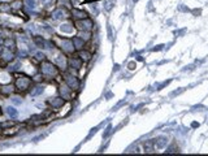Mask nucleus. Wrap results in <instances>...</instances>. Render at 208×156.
<instances>
[{"instance_id":"obj_15","label":"nucleus","mask_w":208,"mask_h":156,"mask_svg":"<svg viewBox=\"0 0 208 156\" xmlns=\"http://www.w3.org/2000/svg\"><path fill=\"white\" fill-rule=\"evenodd\" d=\"M7 113L12 118H16V117H17V115H18V113H17V111H16L13 107H8V108H7Z\"/></svg>"},{"instance_id":"obj_20","label":"nucleus","mask_w":208,"mask_h":156,"mask_svg":"<svg viewBox=\"0 0 208 156\" xmlns=\"http://www.w3.org/2000/svg\"><path fill=\"white\" fill-rule=\"evenodd\" d=\"M80 57L82 59V60H85V61H87V60H90V53L89 52H81L80 53Z\"/></svg>"},{"instance_id":"obj_7","label":"nucleus","mask_w":208,"mask_h":156,"mask_svg":"<svg viewBox=\"0 0 208 156\" xmlns=\"http://www.w3.org/2000/svg\"><path fill=\"white\" fill-rule=\"evenodd\" d=\"M78 26H80V29H83L85 31H89L91 29L92 24L90 21H80L78 22Z\"/></svg>"},{"instance_id":"obj_19","label":"nucleus","mask_w":208,"mask_h":156,"mask_svg":"<svg viewBox=\"0 0 208 156\" xmlns=\"http://www.w3.org/2000/svg\"><path fill=\"white\" fill-rule=\"evenodd\" d=\"M156 143H157V147H159V148H163V147L165 146L167 141H165V138H159V141H156Z\"/></svg>"},{"instance_id":"obj_29","label":"nucleus","mask_w":208,"mask_h":156,"mask_svg":"<svg viewBox=\"0 0 208 156\" xmlns=\"http://www.w3.org/2000/svg\"><path fill=\"white\" fill-rule=\"evenodd\" d=\"M53 0H42V3H44V4H51Z\"/></svg>"},{"instance_id":"obj_8","label":"nucleus","mask_w":208,"mask_h":156,"mask_svg":"<svg viewBox=\"0 0 208 156\" xmlns=\"http://www.w3.org/2000/svg\"><path fill=\"white\" fill-rule=\"evenodd\" d=\"M49 103H51V105L53 108H59V107H61L63 105L64 100H63L61 98H55V99H52V100H49Z\"/></svg>"},{"instance_id":"obj_25","label":"nucleus","mask_w":208,"mask_h":156,"mask_svg":"<svg viewBox=\"0 0 208 156\" xmlns=\"http://www.w3.org/2000/svg\"><path fill=\"white\" fill-rule=\"evenodd\" d=\"M18 66H20V64H18V63H17V64H13L12 66H9V70L14 72V70H17V69H18Z\"/></svg>"},{"instance_id":"obj_10","label":"nucleus","mask_w":208,"mask_h":156,"mask_svg":"<svg viewBox=\"0 0 208 156\" xmlns=\"http://www.w3.org/2000/svg\"><path fill=\"white\" fill-rule=\"evenodd\" d=\"M12 91H13V86L12 85L0 86V92H1V94H11Z\"/></svg>"},{"instance_id":"obj_11","label":"nucleus","mask_w":208,"mask_h":156,"mask_svg":"<svg viewBox=\"0 0 208 156\" xmlns=\"http://www.w3.org/2000/svg\"><path fill=\"white\" fill-rule=\"evenodd\" d=\"M69 64H70V66L74 68V69H80L82 61H81V60H78V59H72L70 61H69Z\"/></svg>"},{"instance_id":"obj_13","label":"nucleus","mask_w":208,"mask_h":156,"mask_svg":"<svg viewBox=\"0 0 208 156\" xmlns=\"http://www.w3.org/2000/svg\"><path fill=\"white\" fill-rule=\"evenodd\" d=\"M56 61H57L59 66H60V68H63V69H64V68L66 66V60H65V56L60 55L57 59H56Z\"/></svg>"},{"instance_id":"obj_3","label":"nucleus","mask_w":208,"mask_h":156,"mask_svg":"<svg viewBox=\"0 0 208 156\" xmlns=\"http://www.w3.org/2000/svg\"><path fill=\"white\" fill-rule=\"evenodd\" d=\"M66 83L70 89H78V81H77L76 77H72V76H68L66 77Z\"/></svg>"},{"instance_id":"obj_24","label":"nucleus","mask_w":208,"mask_h":156,"mask_svg":"<svg viewBox=\"0 0 208 156\" xmlns=\"http://www.w3.org/2000/svg\"><path fill=\"white\" fill-rule=\"evenodd\" d=\"M21 5H22V4H21V1H14V3H13L11 7H12V8H16V9H17V8H20V7H21Z\"/></svg>"},{"instance_id":"obj_4","label":"nucleus","mask_w":208,"mask_h":156,"mask_svg":"<svg viewBox=\"0 0 208 156\" xmlns=\"http://www.w3.org/2000/svg\"><path fill=\"white\" fill-rule=\"evenodd\" d=\"M61 47H63V48H64L66 52H72V51L74 49L73 42H70V40H68V39L61 40Z\"/></svg>"},{"instance_id":"obj_32","label":"nucleus","mask_w":208,"mask_h":156,"mask_svg":"<svg viewBox=\"0 0 208 156\" xmlns=\"http://www.w3.org/2000/svg\"><path fill=\"white\" fill-rule=\"evenodd\" d=\"M0 130H1V126H0Z\"/></svg>"},{"instance_id":"obj_31","label":"nucleus","mask_w":208,"mask_h":156,"mask_svg":"<svg viewBox=\"0 0 208 156\" xmlns=\"http://www.w3.org/2000/svg\"><path fill=\"white\" fill-rule=\"evenodd\" d=\"M0 115H1V109H0Z\"/></svg>"},{"instance_id":"obj_5","label":"nucleus","mask_w":208,"mask_h":156,"mask_svg":"<svg viewBox=\"0 0 208 156\" xmlns=\"http://www.w3.org/2000/svg\"><path fill=\"white\" fill-rule=\"evenodd\" d=\"M155 144H156L155 139H151V141H147L146 143L143 144V147H144V151H146V152H152V151H153V148H155Z\"/></svg>"},{"instance_id":"obj_18","label":"nucleus","mask_w":208,"mask_h":156,"mask_svg":"<svg viewBox=\"0 0 208 156\" xmlns=\"http://www.w3.org/2000/svg\"><path fill=\"white\" fill-rule=\"evenodd\" d=\"M61 31H64V33H72L73 28H72L70 24H64V25H61Z\"/></svg>"},{"instance_id":"obj_27","label":"nucleus","mask_w":208,"mask_h":156,"mask_svg":"<svg viewBox=\"0 0 208 156\" xmlns=\"http://www.w3.org/2000/svg\"><path fill=\"white\" fill-rule=\"evenodd\" d=\"M35 56H37V59H39V60L44 59V55H43V53H40V52H37V53H35Z\"/></svg>"},{"instance_id":"obj_2","label":"nucleus","mask_w":208,"mask_h":156,"mask_svg":"<svg viewBox=\"0 0 208 156\" xmlns=\"http://www.w3.org/2000/svg\"><path fill=\"white\" fill-rule=\"evenodd\" d=\"M29 85H30V80H29L28 77H20L16 81V86L20 90H26L29 87Z\"/></svg>"},{"instance_id":"obj_23","label":"nucleus","mask_w":208,"mask_h":156,"mask_svg":"<svg viewBox=\"0 0 208 156\" xmlns=\"http://www.w3.org/2000/svg\"><path fill=\"white\" fill-rule=\"evenodd\" d=\"M81 38H82L83 40L89 39V38H90V33H89V31H85V33H82V35H81Z\"/></svg>"},{"instance_id":"obj_26","label":"nucleus","mask_w":208,"mask_h":156,"mask_svg":"<svg viewBox=\"0 0 208 156\" xmlns=\"http://www.w3.org/2000/svg\"><path fill=\"white\" fill-rule=\"evenodd\" d=\"M12 101H13L14 104H21V103H22V100H21L20 98H13V99H12Z\"/></svg>"},{"instance_id":"obj_12","label":"nucleus","mask_w":208,"mask_h":156,"mask_svg":"<svg viewBox=\"0 0 208 156\" xmlns=\"http://www.w3.org/2000/svg\"><path fill=\"white\" fill-rule=\"evenodd\" d=\"M60 92L63 95V99H68L69 98V95H70V91H69V86H63L61 89H60Z\"/></svg>"},{"instance_id":"obj_1","label":"nucleus","mask_w":208,"mask_h":156,"mask_svg":"<svg viewBox=\"0 0 208 156\" xmlns=\"http://www.w3.org/2000/svg\"><path fill=\"white\" fill-rule=\"evenodd\" d=\"M42 73L46 74V76H56L57 70L56 68L51 64V63H43L42 65Z\"/></svg>"},{"instance_id":"obj_28","label":"nucleus","mask_w":208,"mask_h":156,"mask_svg":"<svg viewBox=\"0 0 208 156\" xmlns=\"http://www.w3.org/2000/svg\"><path fill=\"white\" fill-rule=\"evenodd\" d=\"M60 3H64L65 5H68V7L70 5V3H69V0H60Z\"/></svg>"},{"instance_id":"obj_9","label":"nucleus","mask_w":208,"mask_h":156,"mask_svg":"<svg viewBox=\"0 0 208 156\" xmlns=\"http://www.w3.org/2000/svg\"><path fill=\"white\" fill-rule=\"evenodd\" d=\"M52 17L55 20H61V18H64L65 17V13H64V11L63 9H56L55 12L52 13Z\"/></svg>"},{"instance_id":"obj_14","label":"nucleus","mask_w":208,"mask_h":156,"mask_svg":"<svg viewBox=\"0 0 208 156\" xmlns=\"http://www.w3.org/2000/svg\"><path fill=\"white\" fill-rule=\"evenodd\" d=\"M73 44H74V47H76V48H82L83 47V39L82 38H74L73 39Z\"/></svg>"},{"instance_id":"obj_16","label":"nucleus","mask_w":208,"mask_h":156,"mask_svg":"<svg viewBox=\"0 0 208 156\" xmlns=\"http://www.w3.org/2000/svg\"><path fill=\"white\" fill-rule=\"evenodd\" d=\"M42 92H43V87H42V86H35V87L31 90V95H33V96L39 95V94H42Z\"/></svg>"},{"instance_id":"obj_21","label":"nucleus","mask_w":208,"mask_h":156,"mask_svg":"<svg viewBox=\"0 0 208 156\" xmlns=\"http://www.w3.org/2000/svg\"><path fill=\"white\" fill-rule=\"evenodd\" d=\"M37 1L38 0H26V4H28L30 8H35V7H37Z\"/></svg>"},{"instance_id":"obj_30","label":"nucleus","mask_w":208,"mask_h":156,"mask_svg":"<svg viewBox=\"0 0 208 156\" xmlns=\"http://www.w3.org/2000/svg\"><path fill=\"white\" fill-rule=\"evenodd\" d=\"M1 42H3V40H1V38H0V43H1Z\"/></svg>"},{"instance_id":"obj_22","label":"nucleus","mask_w":208,"mask_h":156,"mask_svg":"<svg viewBox=\"0 0 208 156\" xmlns=\"http://www.w3.org/2000/svg\"><path fill=\"white\" fill-rule=\"evenodd\" d=\"M5 46H7V48H8V49H11L12 47H14V43H13V40L7 39L5 40Z\"/></svg>"},{"instance_id":"obj_17","label":"nucleus","mask_w":208,"mask_h":156,"mask_svg":"<svg viewBox=\"0 0 208 156\" xmlns=\"http://www.w3.org/2000/svg\"><path fill=\"white\" fill-rule=\"evenodd\" d=\"M73 14L76 16L77 18H86V13H85V12H82V11L73 9Z\"/></svg>"},{"instance_id":"obj_6","label":"nucleus","mask_w":208,"mask_h":156,"mask_svg":"<svg viewBox=\"0 0 208 156\" xmlns=\"http://www.w3.org/2000/svg\"><path fill=\"white\" fill-rule=\"evenodd\" d=\"M1 57L4 59V60H7V61H11V60H13V53L11 52V49H4V51H1Z\"/></svg>"}]
</instances>
